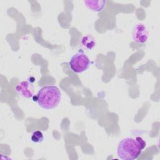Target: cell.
I'll return each mask as SVG.
<instances>
[{
	"mask_svg": "<svg viewBox=\"0 0 160 160\" xmlns=\"http://www.w3.org/2000/svg\"><path fill=\"white\" fill-rule=\"evenodd\" d=\"M146 146V142L141 137H136V139L126 138L119 142L117 154L121 159L134 160L140 156Z\"/></svg>",
	"mask_w": 160,
	"mask_h": 160,
	"instance_id": "6da1fadb",
	"label": "cell"
},
{
	"mask_svg": "<svg viewBox=\"0 0 160 160\" xmlns=\"http://www.w3.org/2000/svg\"><path fill=\"white\" fill-rule=\"evenodd\" d=\"M36 98L39 107L46 110L53 109L59 105L61 93L56 86H46L40 89Z\"/></svg>",
	"mask_w": 160,
	"mask_h": 160,
	"instance_id": "7a4b0ae2",
	"label": "cell"
},
{
	"mask_svg": "<svg viewBox=\"0 0 160 160\" xmlns=\"http://www.w3.org/2000/svg\"><path fill=\"white\" fill-rule=\"evenodd\" d=\"M71 70L76 73L86 71L91 64V61L82 49H79L70 59L69 62Z\"/></svg>",
	"mask_w": 160,
	"mask_h": 160,
	"instance_id": "3957f363",
	"label": "cell"
},
{
	"mask_svg": "<svg viewBox=\"0 0 160 160\" xmlns=\"http://www.w3.org/2000/svg\"><path fill=\"white\" fill-rule=\"evenodd\" d=\"M148 31L145 24L142 23L136 24L132 31V39L138 43H144L148 39Z\"/></svg>",
	"mask_w": 160,
	"mask_h": 160,
	"instance_id": "277c9868",
	"label": "cell"
},
{
	"mask_svg": "<svg viewBox=\"0 0 160 160\" xmlns=\"http://www.w3.org/2000/svg\"><path fill=\"white\" fill-rule=\"evenodd\" d=\"M16 91L23 97L30 98L34 96L33 87L28 81H22L16 87Z\"/></svg>",
	"mask_w": 160,
	"mask_h": 160,
	"instance_id": "5b68a950",
	"label": "cell"
},
{
	"mask_svg": "<svg viewBox=\"0 0 160 160\" xmlns=\"http://www.w3.org/2000/svg\"><path fill=\"white\" fill-rule=\"evenodd\" d=\"M83 4L85 7L88 9L93 12H100L105 7L106 1H84Z\"/></svg>",
	"mask_w": 160,
	"mask_h": 160,
	"instance_id": "8992f818",
	"label": "cell"
},
{
	"mask_svg": "<svg viewBox=\"0 0 160 160\" xmlns=\"http://www.w3.org/2000/svg\"><path fill=\"white\" fill-rule=\"evenodd\" d=\"M81 43L88 49H92L96 46L95 39L91 35L84 36L81 39Z\"/></svg>",
	"mask_w": 160,
	"mask_h": 160,
	"instance_id": "52a82bcc",
	"label": "cell"
},
{
	"mask_svg": "<svg viewBox=\"0 0 160 160\" xmlns=\"http://www.w3.org/2000/svg\"><path fill=\"white\" fill-rule=\"evenodd\" d=\"M31 141L35 143H40L42 142L44 136L41 131H35L31 134Z\"/></svg>",
	"mask_w": 160,
	"mask_h": 160,
	"instance_id": "ba28073f",
	"label": "cell"
}]
</instances>
